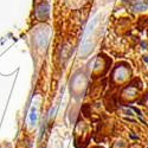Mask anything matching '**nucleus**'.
Here are the masks:
<instances>
[{
    "instance_id": "1",
    "label": "nucleus",
    "mask_w": 148,
    "mask_h": 148,
    "mask_svg": "<svg viewBox=\"0 0 148 148\" xmlns=\"http://www.w3.org/2000/svg\"><path fill=\"white\" fill-rule=\"evenodd\" d=\"M132 10L136 12H142L148 10V1L147 0H134L132 4Z\"/></svg>"
},
{
    "instance_id": "2",
    "label": "nucleus",
    "mask_w": 148,
    "mask_h": 148,
    "mask_svg": "<svg viewBox=\"0 0 148 148\" xmlns=\"http://www.w3.org/2000/svg\"><path fill=\"white\" fill-rule=\"evenodd\" d=\"M37 119H38V104H34V106H32L31 112H30V122L32 126L36 125Z\"/></svg>"
},
{
    "instance_id": "3",
    "label": "nucleus",
    "mask_w": 148,
    "mask_h": 148,
    "mask_svg": "<svg viewBox=\"0 0 148 148\" xmlns=\"http://www.w3.org/2000/svg\"><path fill=\"white\" fill-rule=\"evenodd\" d=\"M127 75H128V71H127V69H125V68H120V69H117V71H116V73H115V76H116V78H119V79H125L126 77H127Z\"/></svg>"
}]
</instances>
